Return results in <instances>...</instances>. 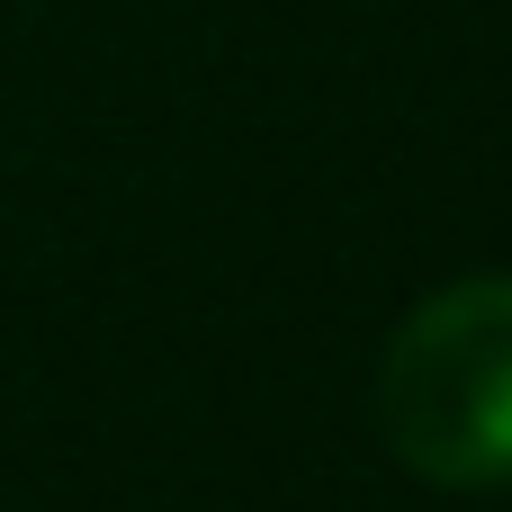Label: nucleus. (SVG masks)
Returning a JSON list of instances; mask_svg holds the SVG:
<instances>
[{"mask_svg":"<svg viewBox=\"0 0 512 512\" xmlns=\"http://www.w3.org/2000/svg\"><path fill=\"white\" fill-rule=\"evenodd\" d=\"M378 432L432 486H512V270L432 288L396 324Z\"/></svg>","mask_w":512,"mask_h":512,"instance_id":"obj_1","label":"nucleus"}]
</instances>
